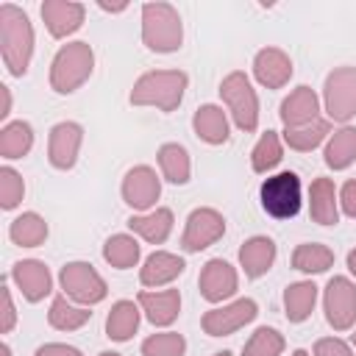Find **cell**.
<instances>
[{"label": "cell", "instance_id": "obj_28", "mask_svg": "<svg viewBox=\"0 0 356 356\" xmlns=\"http://www.w3.org/2000/svg\"><path fill=\"white\" fill-rule=\"evenodd\" d=\"M8 236H11V242H14V245L36 248V245H42V242H44V236H47V222H44L39 214L25 211V214H19V217L11 222Z\"/></svg>", "mask_w": 356, "mask_h": 356}, {"label": "cell", "instance_id": "obj_38", "mask_svg": "<svg viewBox=\"0 0 356 356\" xmlns=\"http://www.w3.org/2000/svg\"><path fill=\"white\" fill-rule=\"evenodd\" d=\"M22 195H25V184H22L19 172L11 167H3L0 170V206L14 209L22 200Z\"/></svg>", "mask_w": 356, "mask_h": 356}, {"label": "cell", "instance_id": "obj_21", "mask_svg": "<svg viewBox=\"0 0 356 356\" xmlns=\"http://www.w3.org/2000/svg\"><path fill=\"white\" fill-rule=\"evenodd\" d=\"M139 306L147 314L153 325H170L178 317L181 309V295L178 289H164V292H139Z\"/></svg>", "mask_w": 356, "mask_h": 356}, {"label": "cell", "instance_id": "obj_19", "mask_svg": "<svg viewBox=\"0 0 356 356\" xmlns=\"http://www.w3.org/2000/svg\"><path fill=\"white\" fill-rule=\"evenodd\" d=\"M317 95L309 86H298L284 103H281V120L286 128H298L317 120Z\"/></svg>", "mask_w": 356, "mask_h": 356}, {"label": "cell", "instance_id": "obj_13", "mask_svg": "<svg viewBox=\"0 0 356 356\" xmlns=\"http://www.w3.org/2000/svg\"><path fill=\"white\" fill-rule=\"evenodd\" d=\"M161 195V184L150 167H134L122 181V197L134 209H150Z\"/></svg>", "mask_w": 356, "mask_h": 356}, {"label": "cell", "instance_id": "obj_39", "mask_svg": "<svg viewBox=\"0 0 356 356\" xmlns=\"http://www.w3.org/2000/svg\"><path fill=\"white\" fill-rule=\"evenodd\" d=\"M314 356H353V350L342 339H320L314 345Z\"/></svg>", "mask_w": 356, "mask_h": 356}, {"label": "cell", "instance_id": "obj_36", "mask_svg": "<svg viewBox=\"0 0 356 356\" xmlns=\"http://www.w3.org/2000/svg\"><path fill=\"white\" fill-rule=\"evenodd\" d=\"M186 339L175 331L167 334H153L142 342V356H184Z\"/></svg>", "mask_w": 356, "mask_h": 356}, {"label": "cell", "instance_id": "obj_7", "mask_svg": "<svg viewBox=\"0 0 356 356\" xmlns=\"http://www.w3.org/2000/svg\"><path fill=\"white\" fill-rule=\"evenodd\" d=\"M61 289L67 298L92 306L106 298V281L97 275V270L86 261H70L61 267Z\"/></svg>", "mask_w": 356, "mask_h": 356}, {"label": "cell", "instance_id": "obj_16", "mask_svg": "<svg viewBox=\"0 0 356 356\" xmlns=\"http://www.w3.org/2000/svg\"><path fill=\"white\" fill-rule=\"evenodd\" d=\"M11 278L17 281L19 292H22L31 303L42 300V298L50 292V286H53V281H50V270H47L42 261H36V259L17 261V264L11 267Z\"/></svg>", "mask_w": 356, "mask_h": 356}, {"label": "cell", "instance_id": "obj_23", "mask_svg": "<svg viewBox=\"0 0 356 356\" xmlns=\"http://www.w3.org/2000/svg\"><path fill=\"white\" fill-rule=\"evenodd\" d=\"M181 273H184V261L178 256L156 250L153 256H147V261L139 273V281L145 286H161V284H170L172 278H178Z\"/></svg>", "mask_w": 356, "mask_h": 356}, {"label": "cell", "instance_id": "obj_33", "mask_svg": "<svg viewBox=\"0 0 356 356\" xmlns=\"http://www.w3.org/2000/svg\"><path fill=\"white\" fill-rule=\"evenodd\" d=\"M103 259L117 267V270H125V267H134L139 261V245L136 239L125 236V234H117L111 236L106 245H103Z\"/></svg>", "mask_w": 356, "mask_h": 356}, {"label": "cell", "instance_id": "obj_31", "mask_svg": "<svg viewBox=\"0 0 356 356\" xmlns=\"http://www.w3.org/2000/svg\"><path fill=\"white\" fill-rule=\"evenodd\" d=\"M159 164H161V172L170 184H186L189 181V153L181 145H175V142L161 145Z\"/></svg>", "mask_w": 356, "mask_h": 356}, {"label": "cell", "instance_id": "obj_30", "mask_svg": "<svg viewBox=\"0 0 356 356\" xmlns=\"http://www.w3.org/2000/svg\"><path fill=\"white\" fill-rule=\"evenodd\" d=\"M331 264H334V250L317 242L298 245L292 253V267L300 273H325Z\"/></svg>", "mask_w": 356, "mask_h": 356}, {"label": "cell", "instance_id": "obj_11", "mask_svg": "<svg viewBox=\"0 0 356 356\" xmlns=\"http://www.w3.org/2000/svg\"><path fill=\"white\" fill-rule=\"evenodd\" d=\"M256 314H259L256 300L239 298V300H234V303H228V306H222V309L206 312L200 323H203V331H206L209 337H228V334L239 331L245 323H250Z\"/></svg>", "mask_w": 356, "mask_h": 356}, {"label": "cell", "instance_id": "obj_40", "mask_svg": "<svg viewBox=\"0 0 356 356\" xmlns=\"http://www.w3.org/2000/svg\"><path fill=\"white\" fill-rule=\"evenodd\" d=\"M339 200H342V211H345L348 217H356V181H348V184L342 186Z\"/></svg>", "mask_w": 356, "mask_h": 356}, {"label": "cell", "instance_id": "obj_3", "mask_svg": "<svg viewBox=\"0 0 356 356\" xmlns=\"http://www.w3.org/2000/svg\"><path fill=\"white\" fill-rule=\"evenodd\" d=\"M184 28L181 17L170 3H145L142 6V42L156 53H172L181 47Z\"/></svg>", "mask_w": 356, "mask_h": 356}, {"label": "cell", "instance_id": "obj_34", "mask_svg": "<svg viewBox=\"0 0 356 356\" xmlns=\"http://www.w3.org/2000/svg\"><path fill=\"white\" fill-rule=\"evenodd\" d=\"M328 134V122L325 120H314V122H306V125H298V128H286L284 131V139L292 150H312L317 147Z\"/></svg>", "mask_w": 356, "mask_h": 356}, {"label": "cell", "instance_id": "obj_44", "mask_svg": "<svg viewBox=\"0 0 356 356\" xmlns=\"http://www.w3.org/2000/svg\"><path fill=\"white\" fill-rule=\"evenodd\" d=\"M348 270L356 275V250H350V253H348Z\"/></svg>", "mask_w": 356, "mask_h": 356}, {"label": "cell", "instance_id": "obj_42", "mask_svg": "<svg viewBox=\"0 0 356 356\" xmlns=\"http://www.w3.org/2000/svg\"><path fill=\"white\" fill-rule=\"evenodd\" d=\"M14 328V303H11V292L3 286V323H0V331L8 334Z\"/></svg>", "mask_w": 356, "mask_h": 356}, {"label": "cell", "instance_id": "obj_4", "mask_svg": "<svg viewBox=\"0 0 356 356\" xmlns=\"http://www.w3.org/2000/svg\"><path fill=\"white\" fill-rule=\"evenodd\" d=\"M92 67H95V53L89 42H70L56 53L50 64V86L61 95L75 92L92 75Z\"/></svg>", "mask_w": 356, "mask_h": 356}, {"label": "cell", "instance_id": "obj_10", "mask_svg": "<svg viewBox=\"0 0 356 356\" xmlns=\"http://www.w3.org/2000/svg\"><path fill=\"white\" fill-rule=\"evenodd\" d=\"M325 320L337 331H348L356 320V284L334 275L325 286Z\"/></svg>", "mask_w": 356, "mask_h": 356}, {"label": "cell", "instance_id": "obj_32", "mask_svg": "<svg viewBox=\"0 0 356 356\" xmlns=\"http://www.w3.org/2000/svg\"><path fill=\"white\" fill-rule=\"evenodd\" d=\"M89 317H92V312H86V309H81V306H72L67 298H56V300L50 303V312H47L50 325L58 328V331H75V328H81Z\"/></svg>", "mask_w": 356, "mask_h": 356}, {"label": "cell", "instance_id": "obj_1", "mask_svg": "<svg viewBox=\"0 0 356 356\" xmlns=\"http://www.w3.org/2000/svg\"><path fill=\"white\" fill-rule=\"evenodd\" d=\"M0 47L3 61L11 75H25L33 53V28L22 8L3 3L0 6Z\"/></svg>", "mask_w": 356, "mask_h": 356}, {"label": "cell", "instance_id": "obj_12", "mask_svg": "<svg viewBox=\"0 0 356 356\" xmlns=\"http://www.w3.org/2000/svg\"><path fill=\"white\" fill-rule=\"evenodd\" d=\"M81 125L78 122H58L50 131V145H47V156L50 164L56 170H70L78 159V147H81Z\"/></svg>", "mask_w": 356, "mask_h": 356}, {"label": "cell", "instance_id": "obj_27", "mask_svg": "<svg viewBox=\"0 0 356 356\" xmlns=\"http://www.w3.org/2000/svg\"><path fill=\"white\" fill-rule=\"evenodd\" d=\"M136 325H139V309L131 300H117L106 317V334L117 342H125L134 337Z\"/></svg>", "mask_w": 356, "mask_h": 356}, {"label": "cell", "instance_id": "obj_47", "mask_svg": "<svg viewBox=\"0 0 356 356\" xmlns=\"http://www.w3.org/2000/svg\"><path fill=\"white\" fill-rule=\"evenodd\" d=\"M214 356H231V353H228V350H222V353H214Z\"/></svg>", "mask_w": 356, "mask_h": 356}, {"label": "cell", "instance_id": "obj_15", "mask_svg": "<svg viewBox=\"0 0 356 356\" xmlns=\"http://www.w3.org/2000/svg\"><path fill=\"white\" fill-rule=\"evenodd\" d=\"M253 72H256V81L267 89H281L289 78H292V61L284 50L278 47H264L256 53V61H253Z\"/></svg>", "mask_w": 356, "mask_h": 356}, {"label": "cell", "instance_id": "obj_49", "mask_svg": "<svg viewBox=\"0 0 356 356\" xmlns=\"http://www.w3.org/2000/svg\"><path fill=\"white\" fill-rule=\"evenodd\" d=\"M353 345H356V334H353Z\"/></svg>", "mask_w": 356, "mask_h": 356}, {"label": "cell", "instance_id": "obj_24", "mask_svg": "<svg viewBox=\"0 0 356 356\" xmlns=\"http://www.w3.org/2000/svg\"><path fill=\"white\" fill-rule=\"evenodd\" d=\"M128 228L136 231L142 239H147L153 245H161L172 231V211L170 209H156V211H150L145 217H131Z\"/></svg>", "mask_w": 356, "mask_h": 356}, {"label": "cell", "instance_id": "obj_5", "mask_svg": "<svg viewBox=\"0 0 356 356\" xmlns=\"http://www.w3.org/2000/svg\"><path fill=\"white\" fill-rule=\"evenodd\" d=\"M220 95H222V100L228 103L236 128H242V131H256V125H259V100H256V92H253L248 75H245V72H231V75H225L222 83H220Z\"/></svg>", "mask_w": 356, "mask_h": 356}, {"label": "cell", "instance_id": "obj_14", "mask_svg": "<svg viewBox=\"0 0 356 356\" xmlns=\"http://www.w3.org/2000/svg\"><path fill=\"white\" fill-rule=\"evenodd\" d=\"M234 292H236V270L222 259L206 261L200 270V295L217 303L222 298H231Z\"/></svg>", "mask_w": 356, "mask_h": 356}, {"label": "cell", "instance_id": "obj_2", "mask_svg": "<svg viewBox=\"0 0 356 356\" xmlns=\"http://www.w3.org/2000/svg\"><path fill=\"white\" fill-rule=\"evenodd\" d=\"M184 89H186V72H181V70L145 72L131 89V103L172 111V108H178V103L184 97Z\"/></svg>", "mask_w": 356, "mask_h": 356}, {"label": "cell", "instance_id": "obj_48", "mask_svg": "<svg viewBox=\"0 0 356 356\" xmlns=\"http://www.w3.org/2000/svg\"><path fill=\"white\" fill-rule=\"evenodd\" d=\"M100 356H120V353H108V350H106V353H100Z\"/></svg>", "mask_w": 356, "mask_h": 356}, {"label": "cell", "instance_id": "obj_20", "mask_svg": "<svg viewBox=\"0 0 356 356\" xmlns=\"http://www.w3.org/2000/svg\"><path fill=\"white\" fill-rule=\"evenodd\" d=\"M309 211L312 220L320 225H334L339 211H337V189L331 178H314L309 186Z\"/></svg>", "mask_w": 356, "mask_h": 356}, {"label": "cell", "instance_id": "obj_22", "mask_svg": "<svg viewBox=\"0 0 356 356\" xmlns=\"http://www.w3.org/2000/svg\"><path fill=\"white\" fill-rule=\"evenodd\" d=\"M192 128H195V134H197L203 142H209V145H222V142L228 139V120H225V111H222L220 106H211V103H206V106H200V108L195 111Z\"/></svg>", "mask_w": 356, "mask_h": 356}, {"label": "cell", "instance_id": "obj_37", "mask_svg": "<svg viewBox=\"0 0 356 356\" xmlns=\"http://www.w3.org/2000/svg\"><path fill=\"white\" fill-rule=\"evenodd\" d=\"M281 350H284V337L275 328L264 325L250 337V342L245 345L242 356H281Z\"/></svg>", "mask_w": 356, "mask_h": 356}, {"label": "cell", "instance_id": "obj_17", "mask_svg": "<svg viewBox=\"0 0 356 356\" xmlns=\"http://www.w3.org/2000/svg\"><path fill=\"white\" fill-rule=\"evenodd\" d=\"M42 19L47 25V31L61 39L72 31L81 28L83 22V6L81 3H67V0H44L42 3Z\"/></svg>", "mask_w": 356, "mask_h": 356}, {"label": "cell", "instance_id": "obj_41", "mask_svg": "<svg viewBox=\"0 0 356 356\" xmlns=\"http://www.w3.org/2000/svg\"><path fill=\"white\" fill-rule=\"evenodd\" d=\"M36 356H81V350H78V348H70V345L50 342V345L36 348Z\"/></svg>", "mask_w": 356, "mask_h": 356}, {"label": "cell", "instance_id": "obj_45", "mask_svg": "<svg viewBox=\"0 0 356 356\" xmlns=\"http://www.w3.org/2000/svg\"><path fill=\"white\" fill-rule=\"evenodd\" d=\"M0 353H3V356H8V345H3V348H0Z\"/></svg>", "mask_w": 356, "mask_h": 356}, {"label": "cell", "instance_id": "obj_29", "mask_svg": "<svg viewBox=\"0 0 356 356\" xmlns=\"http://www.w3.org/2000/svg\"><path fill=\"white\" fill-rule=\"evenodd\" d=\"M31 145H33V131L22 120L8 122L0 131V156L3 159H22L31 150Z\"/></svg>", "mask_w": 356, "mask_h": 356}, {"label": "cell", "instance_id": "obj_35", "mask_svg": "<svg viewBox=\"0 0 356 356\" xmlns=\"http://www.w3.org/2000/svg\"><path fill=\"white\" fill-rule=\"evenodd\" d=\"M278 161H281V139H278L275 131H267V134L256 142V147H253V153H250V164H253L256 172H267V170H273Z\"/></svg>", "mask_w": 356, "mask_h": 356}, {"label": "cell", "instance_id": "obj_43", "mask_svg": "<svg viewBox=\"0 0 356 356\" xmlns=\"http://www.w3.org/2000/svg\"><path fill=\"white\" fill-rule=\"evenodd\" d=\"M0 97H3L0 117H8V111H11V95H8V86H0Z\"/></svg>", "mask_w": 356, "mask_h": 356}, {"label": "cell", "instance_id": "obj_18", "mask_svg": "<svg viewBox=\"0 0 356 356\" xmlns=\"http://www.w3.org/2000/svg\"><path fill=\"white\" fill-rule=\"evenodd\" d=\"M273 261H275V242L267 236H250L239 248V264H242L248 278L264 275L273 267Z\"/></svg>", "mask_w": 356, "mask_h": 356}, {"label": "cell", "instance_id": "obj_25", "mask_svg": "<svg viewBox=\"0 0 356 356\" xmlns=\"http://www.w3.org/2000/svg\"><path fill=\"white\" fill-rule=\"evenodd\" d=\"M356 159V128L345 125L339 131H334V136L325 145V164L331 170H345L350 167Z\"/></svg>", "mask_w": 356, "mask_h": 356}, {"label": "cell", "instance_id": "obj_6", "mask_svg": "<svg viewBox=\"0 0 356 356\" xmlns=\"http://www.w3.org/2000/svg\"><path fill=\"white\" fill-rule=\"evenodd\" d=\"M261 206L267 214L286 220L300 211V178L295 172H278L261 184Z\"/></svg>", "mask_w": 356, "mask_h": 356}, {"label": "cell", "instance_id": "obj_9", "mask_svg": "<svg viewBox=\"0 0 356 356\" xmlns=\"http://www.w3.org/2000/svg\"><path fill=\"white\" fill-rule=\"evenodd\" d=\"M225 234V220L220 211L214 209H195L186 220L184 236H181V248L186 253H197L209 245H214L220 236Z\"/></svg>", "mask_w": 356, "mask_h": 356}, {"label": "cell", "instance_id": "obj_26", "mask_svg": "<svg viewBox=\"0 0 356 356\" xmlns=\"http://www.w3.org/2000/svg\"><path fill=\"white\" fill-rule=\"evenodd\" d=\"M314 300H317V286L312 281H298V284H289L286 292H284V306H286V317L292 323H303L312 309H314Z\"/></svg>", "mask_w": 356, "mask_h": 356}, {"label": "cell", "instance_id": "obj_8", "mask_svg": "<svg viewBox=\"0 0 356 356\" xmlns=\"http://www.w3.org/2000/svg\"><path fill=\"white\" fill-rule=\"evenodd\" d=\"M325 111L331 120H350L356 114V67H339L325 78Z\"/></svg>", "mask_w": 356, "mask_h": 356}, {"label": "cell", "instance_id": "obj_46", "mask_svg": "<svg viewBox=\"0 0 356 356\" xmlns=\"http://www.w3.org/2000/svg\"><path fill=\"white\" fill-rule=\"evenodd\" d=\"M292 356H309V353H306V350H295Z\"/></svg>", "mask_w": 356, "mask_h": 356}]
</instances>
